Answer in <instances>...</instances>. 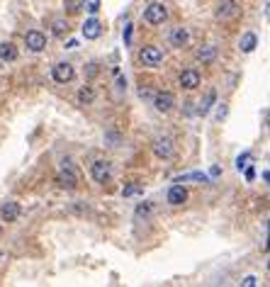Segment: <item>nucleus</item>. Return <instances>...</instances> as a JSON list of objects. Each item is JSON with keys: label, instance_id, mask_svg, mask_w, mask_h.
<instances>
[{"label": "nucleus", "instance_id": "obj_1", "mask_svg": "<svg viewBox=\"0 0 270 287\" xmlns=\"http://www.w3.org/2000/svg\"><path fill=\"white\" fill-rule=\"evenodd\" d=\"M166 20H168V8L163 3H149V5L144 8V22H146V25L159 27Z\"/></svg>", "mask_w": 270, "mask_h": 287}, {"label": "nucleus", "instance_id": "obj_2", "mask_svg": "<svg viewBox=\"0 0 270 287\" xmlns=\"http://www.w3.org/2000/svg\"><path fill=\"white\" fill-rule=\"evenodd\" d=\"M139 61L146 68H159L161 61H163V51H161V47H156V44H146V47H141L139 51Z\"/></svg>", "mask_w": 270, "mask_h": 287}, {"label": "nucleus", "instance_id": "obj_3", "mask_svg": "<svg viewBox=\"0 0 270 287\" xmlns=\"http://www.w3.org/2000/svg\"><path fill=\"white\" fill-rule=\"evenodd\" d=\"M51 78H54V83H59V85L71 83V81L75 78L73 64H68V61H59V64H54L51 66Z\"/></svg>", "mask_w": 270, "mask_h": 287}, {"label": "nucleus", "instance_id": "obj_4", "mask_svg": "<svg viewBox=\"0 0 270 287\" xmlns=\"http://www.w3.org/2000/svg\"><path fill=\"white\" fill-rule=\"evenodd\" d=\"M90 178H93L95 183H100V185L110 183L112 180V163L110 161H103V158L93 161V163H90Z\"/></svg>", "mask_w": 270, "mask_h": 287}, {"label": "nucleus", "instance_id": "obj_5", "mask_svg": "<svg viewBox=\"0 0 270 287\" xmlns=\"http://www.w3.org/2000/svg\"><path fill=\"white\" fill-rule=\"evenodd\" d=\"M56 183L64 187V190H75L78 187V173L73 170L71 161H64V166H61L59 176H56Z\"/></svg>", "mask_w": 270, "mask_h": 287}, {"label": "nucleus", "instance_id": "obj_6", "mask_svg": "<svg viewBox=\"0 0 270 287\" xmlns=\"http://www.w3.org/2000/svg\"><path fill=\"white\" fill-rule=\"evenodd\" d=\"M239 12H241V8H239L236 0H219V5H217V10H215V17L217 20H234V17H239Z\"/></svg>", "mask_w": 270, "mask_h": 287}, {"label": "nucleus", "instance_id": "obj_7", "mask_svg": "<svg viewBox=\"0 0 270 287\" xmlns=\"http://www.w3.org/2000/svg\"><path fill=\"white\" fill-rule=\"evenodd\" d=\"M153 154H156V158H163V161L173 158V154H176L173 139H170V137H159V139H153Z\"/></svg>", "mask_w": 270, "mask_h": 287}, {"label": "nucleus", "instance_id": "obj_8", "mask_svg": "<svg viewBox=\"0 0 270 287\" xmlns=\"http://www.w3.org/2000/svg\"><path fill=\"white\" fill-rule=\"evenodd\" d=\"M25 47H27L32 54H39V51L47 49V37H44L39 29H29L27 34H25Z\"/></svg>", "mask_w": 270, "mask_h": 287}, {"label": "nucleus", "instance_id": "obj_9", "mask_svg": "<svg viewBox=\"0 0 270 287\" xmlns=\"http://www.w3.org/2000/svg\"><path fill=\"white\" fill-rule=\"evenodd\" d=\"M20 214H22V209H20V204L15 200H5V202L0 204V219L3 222L15 224L20 219Z\"/></svg>", "mask_w": 270, "mask_h": 287}, {"label": "nucleus", "instance_id": "obj_10", "mask_svg": "<svg viewBox=\"0 0 270 287\" xmlns=\"http://www.w3.org/2000/svg\"><path fill=\"white\" fill-rule=\"evenodd\" d=\"M153 107L159 112H170L173 107H176V95L170 93V90H161V93H156L153 95Z\"/></svg>", "mask_w": 270, "mask_h": 287}, {"label": "nucleus", "instance_id": "obj_11", "mask_svg": "<svg viewBox=\"0 0 270 287\" xmlns=\"http://www.w3.org/2000/svg\"><path fill=\"white\" fill-rule=\"evenodd\" d=\"M178 83H180V88H185V90H197L200 83H202L200 71H197V68H187V71H183L180 78H178Z\"/></svg>", "mask_w": 270, "mask_h": 287}, {"label": "nucleus", "instance_id": "obj_12", "mask_svg": "<svg viewBox=\"0 0 270 287\" xmlns=\"http://www.w3.org/2000/svg\"><path fill=\"white\" fill-rule=\"evenodd\" d=\"M166 200H168V204L180 207V204L187 202V190L180 185V183H176V185H170V190H168V195H166Z\"/></svg>", "mask_w": 270, "mask_h": 287}, {"label": "nucleus", "instance_id": "obj_13", "mask_svg": "<svg viewBox=\"0 0 270 287\" xmlns=\"http://www.w3.org/2000/svg\"><path fill=\"white\" fill-rule=\"evenodd\" d=\"M103 34V25H100V20L95 17H90V20H85L83 22V37L88 39V42H93V39H98Z\"/></svg>", "mask_w": 270, "mask_h": 287}, {"label": "nucleus", "instance_id": "obj_14", "mask_svg": "<svg viewBox=\"0 0 270 287\" xmlns=\"http://www.w3.org/2000/svg\"><path fill=\"white\" fill-rule=\"evenodd\" d=\"M17 56H20V51H17V47H15L12 42H3V44H0V61H3V64H12V61H17Z\"/></svg>", "mask_w": 270, "mask_h": 287}, {"label": "nucleus", "instance_id": "obj_15", "mask_svg": "<svg viewBox=\"0 0 270 287\" xmlns=\"http://www.w3.org/2000/svg\"><path fill=\"white\" fill-rule=\"evenodd\" d=\"M187 42H190L187 27H173V32H170V44L178 49H183V47H187Z\"/></svg>", "mask_w": 270, "mask_h": 287}, {"label": "nucleus", "instance_id": "obj_16", "mask_svg": "<svg viewBox=\"0 0 270 287\" xmlns=\"http://www.w3.org/2000/svg\"><path fill=\"white\" fill-rule=\"evenodd\" d=\"M195 59L200 61L202 66H207V64H215V59H217V49L209 44V47H202V49H197L195 51Z\"/></svg>", "mask_w": 270, "mask_h": 287}, {"label": "nucleus", "instance_id": "obj_17", "mask_svg": "<svg viewBox=\"0 0 270 287\" xmlns=\"http://www.w3.org/2000/svg\"><path fill=\"white\" fill-rule=\"evenodd\" d=\"M256 47H258V34H253V32H246V34L239 39V49H241L243 54H251Z\"/></svg>", "mask_w": 270, "mask_h": 287}, {"label": "nucleus", "instance_id": "obj_18", "mask_svg": "<svg viewBox=\"0 0 270 287\" xmlns=\"http://www.w3.org/2000/svg\"><path fill=\"white\" fill-rule=\"evenodd\" d=\"M75 100H78V105H81V107H88V105H93V102H95V90H93V85H83V88L78 90V95H75Z\"/></svg>", "mask_w": 270, "mask_h": 287}, {"label": "nucleus", "instance_id": "obj_19", "mask_svg": "<svg viewBox=\"0 0 270 287\" xmlns=\"http://www.w3.org/2000/svg\"><path fill=\"white\" fill-rule=\"evenodd\" d=\"M68 20H64V17H59V20H54V25H51V34L54 37H64V34H68Z\"/></svg>", "mask_w": 270, "mask_h": 287}, {"label": "nucleus", "instance_id": "obj_20", "mask_svg": "<svg viewBox=\"0 0 270 287\" xmlns=\"http://www.w3.org/2000/svg\"><path fill=\"white\" fill-rule=\"evenodd\" d=\"M217 102V90H209L205 98V102H200V107H197V114H207V112L212 110V105Z\"/></svg>", "mask_w": 270, "mask_h": 287}, {"label": "nucleus", "instance_id": "obj_21", "mask_svg": "<svg viewBox=\"0 0 270 287\" xmlns=\"http://www.w3.org/2000/svg\"><path fill=\"white\" fill-rule=\"evenodd\" d=\"M137 219H149L151 214H153V204L151 202H141V204H137Z\"/></svg>", "mask_w": 270, "mask_h": 287}, {"label": "nucleus", "instance_id": "obj_22", "mask_svg": "<svg viewBox=\"0 0 270 287\" xmlns=\"http://www.w3.org/2000/svg\"><path fill=\"white\" fill-rule=\"evenodd\" d=\"M83 8L90 12V15H98L100 8H103V0H83Z\"/></svg>", "mask_w": 270, "mask_h": 287}, {"label": "nucleus", "instance_id": "obj_23", "mask_svg": "<svg viewBox=\"0 0 270 287\" xmlns=\"http://www.w3.org/2000/svg\"><path fill=\"white\" fill-rule=\"evenodd\" d=\"M251 161H253V156H251V154H248V151H246V154H241V156L236 158V168H239V170H243V168L248 166Z\"/></svg>", "mask_w": 270, "mask_h": 287}, {"label": "nucleus", "instance_id": "obj_24", "mask_svg": "<svg viewBox=\"0 0 270 287\" xmlns=\"http://www.w3.org/2000/svg\"><path fill=\"white\" fill-rule=\"evenodd\" d=\"M137 193H141V185H127L124 190H122L124 197H131V195H137Z\"/></svg>", "mask_w": 270, "mask_h": 287}, {"label": "nucleus", "instance_id": "obj_25", "mask_svg": "<svg viewBox=\"0 0 270 287\" xmlns=\"http://www.w3.org/2000/svg\"><path fill=\"white\" fill-rule=\"evenodd\" d=\"M241 285L243 287H256L258 285V278H256V275H246V278L241 280Z\"/></svg>", "mask_w": 270, "mask_h": 287}, {"label": "nucleus", "instance_id": "obj_26", "mask_svg": "<svg viewBox=\"0 0 270 287\" xmlns=\"http://www.w3.org/2000/svg\"><path fill=\"white\" fill-rule=\"evenodd\" d=\"M131 42V22H127L124 25V44H129Z\"/></svg>", "mask_w": 270, "mask_h": 287}, {"label": "nucleus", "instance_id": "obj_27", "mask_svg": "<svg viewBox=\"0 0 270 287\" xmlns=\"http://www.w3.org/2000/svg\"><path fill=\"white\" fill-rule=\"evenodd\" d=\"M253 178H256V168L248 163V166H246V180H248V183H253Z\"/></svg>", "mask_w": 270, "mask_h": 287}, {"label": "nucleus", "instance_id": "obj_28", "mask_svg": "<svg viewBox=\"0 0 270 287\" xmlns=\"http://www.w3.org/2000/svg\"><path fill=\"white\" fill-rule=\"evenodd\" d=\"M98 71H100V68H98V64H88V78H95V75H98Z\"/></svg>", "mask_w": 270, "mask_h": 287}, {"label": "nucleus", "instance_id": "obj_29", "mask_svg": "<svg viewBox=\"0 0 270 287\" xmlns=\"http://www.w3.org/2000/svg\"><path fill=\"white\" fill-rule=\"evenodd\" d=\"M117 90H127V81H124V78L117 81Z\"/></svg>", "mask_w": 270, "mask_h": 287}, {"label": "nucleus", "instance_id": "obj_30", "mask_svg": "<svg viewBox=\"0 0 270 287\" xmlns=\"http://www.w3.org/2000/svg\"><path fill=\"white\" fill-rule=\"evenodd\" d=\"M75 47H78V42H75V39H71V42L66 44V49H75Z\"/></svg>", "mask_w": 270, "mask_h": 287}, {"label": "nucleus", "instance_id": "obj_31", "mask_svg": "<svg viewBox=\"0 0 270 287\" xmlns=\"http://www.w3.org/2000/svg\"><path fill=\"white\" fill-rule=\"evenodd\" d=\"M0 236H3V229H0Z\"/></svg>", "mask_w": 270, "mask_h": 287}]
</instances>
